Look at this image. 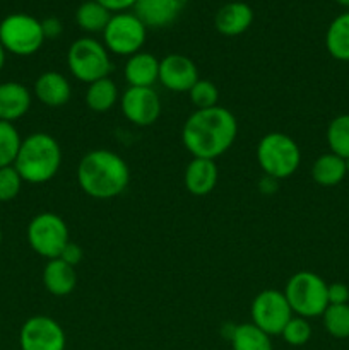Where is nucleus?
<instances>
[{
    "instance_id": "6ab92c4d",
    "label": "nucleus",
    "mask_w": 349,
    "mask_h": 350,
    "mask_svg": "<svg viewBox=\"0 0 349 350\" xmlns=\"http://www.w3.org/2000/svg\"><path fill=\"white\" fill-rule=\"evenodd\" d=\"M123 75L129 88H154L159 81V60L153 53L139 51L127 58Z\"/></svg>"
},
{
    "instance_id": "9b49d317",
    "label": "nucleus",
    "mask_w": 349,
    "mask_h": 350,
    "mask_svg": "<svg viewBox=\"0 0 349 350\" xmlns=\"http://www.w3.org/2000/svg\"><path fill=\"white\" fill-rule=\"evenodd\" d=\"M21 350H65L67 337L57 320L44 314L27 318L19 332Z\"/></svg>"
},
{
    "instance_id": "bb28decb",
    "label": "nucleus",
    "mask_w": 349,
    "mask_h": 350,
    "mask_svg": "<svg viewBox=\"0 0 349 350\" xmlns=\"http://www.w3.org/2000/svg\"><path fill=\"white\" fill-rule=\"evenodd\" d=\"M21 144H23V137L16 125L0 120V167L14 166Z\"/></svg>"
},
{
    "instance_id": "2f4dec72",
    "label": "nucleus",
    "mask_w": 349,
    "mask_h": 350,
    "mask_svg": "<svg viewBox=\"0 0 349 350\" xmlns=\"http://www.w3.org/2000/svg\"><path fill=\"white\" fill-rule=\"evenodd\" d=\"M328 304H349V287L342 282H334L327 286Z\"/></svg>"
},
{
    "instance_id": "f3484780",
    "label": "nucleus",
    "mask_w": 349,
    "mask_h": 350,
    "mask_svg": "<svg viewBox=\"0 0 349 350\" xmlns=\"http://www.w3.org/2000/svg\"><path fill=\"white\" fill-rule=\"evenodd\" d=\"M219 170L216 161L194 157L185 167L183 183L188 193L195 197H205L211 193L218 185Z\"/></svg>"
},
{
    "instance_id": "423d86ee",
    "label": "nucleus",
    "mask_w": 349,
    "mask_h": 350,
    "mask_svg": "<svg viewBox=\"0 0 349 350\" xmlns=\"http://www.w3.org/2000/svg\"><path fill=\"white\" fill-rule=\"evenodd\" d=\"M67 65L70 74L84 84L109 77L113 70L109 51L101 41L94 38H79L70 44L67 53Z\"/></svg>"
},
{
    "instance_id": "9d476101",
    "label": "nucleus",
    "mask_w": 349,
    "mask_h": 350,
    "mask_svg": "<svg viewBox=\"0 0 349 350\" xmlns=\"http://www.w3.org/2000/svg\"><path fill=\"white\" fill-rule=\"evenodd\" d=\"M252 323L267 335H281L287 321L293 318V310L284 293L277 289H266L257 294L250 306Z\"/></svg>"
},
{
    "instance_id": "5701e85b",
    "label": "nucleus",
    "mask_w": 349,
    "mask_h": 350,
    "mask_svg": "<svg viewBox=\"0 0 349 350\" xmlns=\"http://www.w3.org/2000/svg\"><path fill=\"white\" fill-rule=\"evenodd\" d=\"M118 88L109 77L99 79V81L88 84L84 101L91 111L106 113L118 101Z\"/></svg>"
},
{
    "instance_id": "4c0bfd02",
    "label": "nucleus",
    "mask_w": 349,
    "mask_h": 350,
    "mask_svg": "<svg viewBox=\"0 0 349 350\" xmlns=\"http://www.w3.org/2000/svg\"><path fill=\"white\" fill-rule=\"evenodd\" d=\"M334 2H337L339 5H342V7H348V9H349V0H334Z\"/></svg>"
},
{
    "instance_id": "cd10ccee",
    "label": "nucleus",
    "mask_w": 349,
    "mask_h": 350,
    "mask_svg": "<svg viewBox=\"0 0 349 350\" xmlns=\"http://www.w3.org/2000/svg\"><path fill=\"white\" fill-rule=\"evenodd\" d=\"M324 328L331 337L349 338V304H328L322 314Z\"/></svg>"
},
{
    "instance_id": "1a4fd4ad",
    "label": "nucleus",
    "mask_w": 349,
    "mask_h": 350,
    "mask_svg": "<svg viewBox=\"0 0 349 350\" xmlns=\"http://www.w3.org/2000/svg\"><path fill=\"white\" fill-rule=\"evenodd\" d=\"M27 243L36 255L47 260L58 258L68 238V228L64 219L53 212H41L27 226Z\"/></svg>"
},
{
    "instance_id": "412c9836",
    "label": "nucleus",
    "mask_w": 349,
    "mask_h": 350,
    "mask_svg": "<svg viewBox=\"0 0 349 350\" xmlns=\"http://www.w3.org/2000/svg\"><path fill=\"white\" fill-rule=\"evenodd\" d=\"M346 174H348L346 159L334 152L322 154L311 166V178L320 187H335L344 180Z\"/></svg>"
},
{
    "instance_id": "20e7f679",
    "label": "nucleus",
    "mask_w": 349,
    "mask_h": 350,
    "mask_svg": "<svg viewBox=\"0 0 349 350\" xmlns=\"http://www.w3.org/2000/svg\"><path fill=\"white\" fill-rule=\"evenodd\" d=\"M257 163L266 176L286 180L301 164V150L294 139L283 132H270L257 146Z\"/></svg>"
},
{
    "instance_id": "0eeeda50",
    "label": "nucleus",
    "mask_w": 349,
    "mask_h": 350,
    "mask_svg": "<svg viewBox=\"0 0 349 350\" xmlns=\"http://www.w3.org/2000/svg\"><path fill=\"white\" fill-rule=\"evenodd\" d=\"M0 43L7 53L31 57L44 43L41 21L24 12L9 14L0 23Z\"/></svg>"
},
{
    "instance_id": "39448f33",
    "label": "nucleus",
    "mask_w": 349,
    "mask_h": 350,
    "mask_svg": "<svg viewBox=\"0 0 349 350\" xmlns=\"http://www.w3.org/2000/svg\"><path fill=\"white\" fill-rule=\"evenodd\" d=\"M327 286L320 275L308 270L296 272L284 287V296L289 303L293 314L301 318H317L327 310Z\"/></svg>"
},
{
    "instance_id": "393cba45",
    "label": "nucleus",
    "mask_w": 349,
    "mask_h": 350,
    "mask_svg": "<svg viewBox=\"0 0 349 350\" xmlns=\"http://www.w3.org/2000/svg\"><path fill=\"white\" fill-rule=\"evenodd\" d=\"M113 14L96 0H86L75 10V23L86 33H103Z\"/></svg>"
},
{
    "instance_id": "4468645a",
    "label": "nucleus",
    "mask_w": 349,
    "mask_h": 350,
    "mask_svg": "<svg viewBox=\"0 0 349 350\" xmlns=\"http://www.w3.org/2000/svg\"><path fill=\"white\" fill-rule=\"evenodd\" d=\"M187 3L188 0H137L133 14L147 29H159L173 24Z\"/></svg>"
},
{
    "instance_id": "ea45409f",
    "label": "nucleus",
    "mask_w": 349,
    "mask_h": 350,
    "mask_svg": "<svg viewBox=\"0 0 349 350\" xmlns=\"http://www.w3.org/2000/svg\"><path fill=\"white\" fill-rule=\"evenodd\" d=\"M0 245H2V228H0Z\"/></svg>"
},
{
    "instance_id": "aec40b11",
    "label": "nucleus",
    "mask_w": 349,
    "mask_h": 350,
    "mask_svg": "<svg viewBox=\"0 0 349 350\" xmlns=\"http://www.w3.org/2000/svg\"><path fill=\"white\" fill-rule=\"evenodd\" d=\"M43 286L51 296L64 297L74 293L77 286V272L75 267L68 265L64 260H48L43 269Z\"/></svg>"
},
{
    "instance_id": "b1692460",
    "label": "nucleus",
    "mask_w": 349,
    "mask_h": 350,
    "mask_svg": "<svg viewBox=\"0 0 349 350\" xmlns=\"http://www.w3.org/2000/svg\"><path fill=\"white\" fill-rule=\"evenodd\" d=\"M229 342L233 350H274L270 335L255 327L252 321L235 325Z\"/></svg>"
},
{
    "instance_id": "72a5a7b5",
    "label": "nucleus",
    "mask_w": 349,
    "mask_h": 350,
    "mask_svg": "<svg viewBox=\"0 0 349 350\" xmlns=\"http://www.w3.org/2000/svg\"><path fill=\"white\" fill-rule=\"evenodd\" d=\"M41 27H43L44 40H57L64 31V26L57 17H48V19L41 21Z\"/></svg>"
},
{
    "instance_id": "c756f323",
    "label": "nucleus",
    "mask_w": 349,
    "mask_h": 350,
    "mask_svg": "<svg viewBox=\"0 0 349 350\" xmlns=\"http://www.w3.org/2000/svg\"><path fill=\"white\" fill-rule=\"evenodd\" d=\"M283 338L286 344L293 345V347H301V345L308 344L311 338V325L308 323L307 318L293 317L283 330Z\"/></svg>"
},
{
    "instance_id": "a878e982",
    "label": "nucleus",
    "mask_w": 349,
    "mask_h": 350,
    "mask_svg": "<svg viewBox=\"0 0 349 350\" xmlns=\"http://www.w3.org/2000/svg\"><path fill=\"white\" fill-rule=\"evenodd\" d=\"M327 144L331 152L342 159H349V115H339L328 123Z\"/></svg>"
},
{
    "instance_id": "f8f14e48",
    "label": "nucleus",
    "mask_w": 349,
    "mask_h": 350,
    "mask_svg": "<svg viewBox=\"0 0 349 350\" xmlns=\"http://www.w3.org/2000/svg\"><path fill=\"white\" fill-rule=\"evenodd\" d=\"M123 116L137 126H151L161 116V98L154 88H129L120 98Z\"/></svg>"
},
{
    "instance_id": "f704fd0d",
    "label": "nucleus",
    "mask_w": 349,
    "mask_h": 350,
    "mask_svg": "<svg viewBox=\"0 0 349 350\" xmlns=\"http://www.w3.org/2000/svg\"><path fill=\"white\" fill-rule=\"evenodd\" d=\"M96 2L101 3L103 7L109 10V12H129V9H133L137 0H96Z\"/></svg>"
},
{
    "instance_id": "58836bf2",
    "label": "nucleus",
    "mask_w": 349,
    "mask_h": 350,
    "mask_svg": "<svg viewBox=\"0 0 349 350\" xmlns=\"http://www.w3.org/2000/svg\"><path fill=\"white\" fill-rule=\"evenodd\" d=\"M346 167H348V173H349V159H346Z\"/></svg>"
},
{
    "instance_id": "f257e3e1",
    "label": "nucleus",
    "mask_w": 349,
    "mask_h": 350,
    "mask_svg": "<svg viewBox=\"0 0 349 350\" xmlns=\"http://www.w3.org/2000/svg\"><path fill=\"white\" fill-rule=\"evenodd\" d=\"M238 135V122L229 109H195L183 123L181 142L194 157L216 161L228 152Z\"/></svg>"
},
{
    "instance_id": "4be33fe9",
    "label": "nucleus",
    "mask_w": 349,
    "mask_h": 350,
    "mask_svg": "<svg viewBox=\"0 0 349 350\" xmlns=\"http://www.w3.org/2000/svg\"><path fill=\"white\" fill-rule=\"evenodd\" d=\"M325 48L335 60L349 62V12L341 14L328 24Z\"/></svg>"
},
{
    "instance_id": "ddd939ff",
    "label": "nucleus",
    "mask_w": 349,
    "mask_h": 350,
    "mask_svg": "<svg viewBox=\"0 0 349 350\" xmlns=\"http://www.w3.org/2000/svg\"><path fill=\"white\" fill-rule=\"evenodd\" d=\"M198 68L192 58L181 53H170L159 60L161 85L173 92H188L198 81Z\"/></svg>"
},
{
    "instance_id": "e433bc0d",
    "label": "nucleus",
    "mask_w": 349,
    "mask_h": 350,
    "mask_svg": "<svg viewBox=\"0 0 349 350\" xmlns=\"http://www.w3.org/2000/svg\"><path fill=\"white\" fill-rule=\"evenodd\" d=\"M5 60H7V51L5 48L2 46V43H0V70H2L3 65H5Z\"/></svg>"
},
{
    "instance_id": "c9c22d12",
    "label": "nucleus",
    "mask_w": 349,
    "mask_h": 350,
    "mask_svg": "<svg viewBox=\"0 0 349 350\" xmlns=\"http://www.w3.org/2000/svg\"><path fill=\"white\" fill-rule=\"evenodd\" d=\"M277 183H279V180H276V178L266 176V174H263L262 180L259 181V188H260V191H262V193H266V195L276 193Z\"/></svg>"
},
{
    "instance_id": "6e6552de",
    "label": "nucleus",
    "mask_w": 349,
    "mask_h": 350,
    "mask_svg": "<svg viewBox=\"0 0 349 350\" xmlns=\"http://www.w3.org/2000/svg\"><path fill=\"white\" fill-rule=\"evenodd\" d=\"M147 27L133 12L113 14L103 31V44L109 53L120 57H132L142 51L146 43Z\"/></svg>"
},
{
    "instance_id": "c85d7f7f",
    "label": "nucleus",
    "mask_w": 349,
    "mask_h": 350,
    "mask_svg": "<svg viewBox=\"0 0 349 350\" xmlns=\"http://www.w3.org/2000/svg\"><path fill=\"white\" fill-rule=\"evenodd\" d=\"M190 96L192 105L197 109H207L218 106L219 99V89L216 88V84L207 79H198L194 84V88L188 91Z\"/></svg>"
},
{
    "instance_id": "f03ea898",
    "label": "nucleus",
    "mask_w": 349,
    "mask_h": 350,
    "mask_svg": "<svg viewBox=\"0 0 349 350\" xmlns=\"http://www.w3.org/2000/svg\"><path fill=\"white\" fill-rule=\"evenodd\" d=\"M77 181L81 190L89 197L109 200L122 195L129 187V164L113 150H89L77 166Z\"/></svg>"
},
{
    "instance_id": "7ed1b4c3",
    "label": "nucleus",
    "mask_w": 349,
    "mask_h": 350,
    "mask_svg": "<svg viewBox=\"0 0 349 350\" xmlns=\"http://www.w3.org/2000/svg\"><path fill=\"white\" fill-rule=\"evenodd\" d=\"M62 164L60 144L47 132H34L23 139L14 167L24 183L43 185L57 176Z\"/></svg>"
},
{
    "instance_id": "7c9ffc66",
    "label": "nucleus",
    "mask_w": 349,
    "mask_h": 350,
    "mask_svg": "<svg viewBox=\"0 0 349 350\" xmlns=\"http://www.w3.org/2000/svg\"><path fill=\"white\" fill-rule=\"evenodd\" d=\"M23 178L14 166L0 167V202H10L19 195Z\"/></svg>"
},
{
    "instance_id": "a211bd4d",
    "label": "nucleus",
    "mask_w": 349,
    "mask_h": 350,
    "mask_svg": "<svg viewBox=\"0 0 349 350\" xmlns=\"http://www.w3.org/2000/svg\"><path fill=\"white\" fill-rule=\"evenodd\" d=\"M253 23V9L245 2H228L216 12L214 26L222 36H240Z\"/></svg>"
},
{
    "instance_id": "473e14b6",
    "label": "nucleus",
    "mask_w": 349,
    "mask_h": 350,
    "mask_svg": "<svg viewBox=\"0 0 349 350\" xmlns=\"http://www.w3.org/2000/svg\"><path fill=\"white\" fill-rule=\"evenodd\" d=\"M82 256H84V252H82L81 246L75 245V243H72V241H68L67 245H65V248L62 250V253L58 258L64 260V262L68 263V265L75 267L77 263L82 262Z\"/></svg>"
},
{
    "instance_id": "dca6fc26",
    "label": "nucleus",
    "mask_w": 349,
    "mask_h": 350,
    "mask_svg": "<svg viewBox=\"0 0 349 350\" xmlns=\"http://www.w3.org/2000/svg\"><path fill=\"white\" fill-rule=\"evenodd\" d=\"M33 105V94L24 84L7 81L0 84V120L14 123L23 118Z\"/></svg>"
},
{
    "instance_id": "2eb2a0df",
    "label": "nucleus",
    "mask_w": 349,
    "mask_h": 350,
    "mask_svg": "<svg viewBox=\"0 0 349 350\" xmlns=\"http://www.w3.org/2000/svg\"><path fill=\"white\" fill-rule=\"evenodd\" d=\"M33 94L48 108H62L72 98V85L64 74L55 70L43 72L34 81Z\"/></svg>"
}]
</instances>
